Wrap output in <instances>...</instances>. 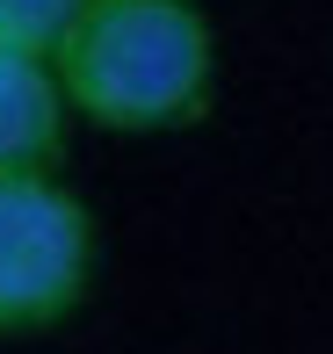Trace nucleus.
Returning <instances> with one entry per match:
<instances>
[{"label": "nucleus", "instance_id": "obj_1", "mask_svg": "<svg viewBox=\"0 0 333 354\" xmlns=\"http://www.w3.org/2000/svg\"><path fill=\"white\" fill-rule=\"evenodd\" d=\"M51 66L80 123L174 138L217 102V29L203 0H87Z\"/></svg>", "mask_w": 333, "mask_h": 354}, {"label": "nucleus", "instance_id": "obj_2", "mask_svg": "<svg viewBox=\"0 0 333 354\" xmlns=\"http://www.w3.org/2000/svg\"><path fill=\"white\" fill-rule=\"evenodd\" d=\"M102 232L58 174H0V347L73 326L94 297Z\"/></svg>", "mask_w": 333, "mask_h": 354}, {"label": "nucleus", "instance_id": "obj_3", "mask_svg": "<svg viewBox=\"0 0 333 354\" xmlns=\"http://www.w3.org/2000/svg\"><path fill=\"white\" fill-rule=\"evenodd\" d=\"M73 102L51 58L0 51V174H58L73 145Z\"/></svg>", "mask_w": 333, "mask_h": 354}, {"label": "nucleus", "instance_id": "obj_4", "mask_svg": "<svg viewBox=\"0 0 333 354\" xmlns=\"http://www.w3.org/2000/svg\"><path fill=\"white\" fill-rule=\"evenodd\" d=\"M87 0H0V51L22 58H58Z\"/></svg>", "mask_w": 333, "mask_h": 354}]
</instances>
